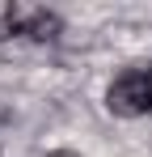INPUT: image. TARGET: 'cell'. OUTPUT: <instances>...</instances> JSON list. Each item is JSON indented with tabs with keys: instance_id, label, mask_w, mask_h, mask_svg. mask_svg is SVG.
Segmentation results:
<instances>
[{
	"instance_id": "cell-1",
	"label": "cell",
	"mask_w": 152,
	"mask_h": 157,
	"mask_svg": "<svg viewBox=\"0 0 152 157\" xmlns=\"http://www.w3.org/2000/svg\"><path fill=\"white\" fill-rule=\"evenodd\" d=\"M106 106L118 119L152 115V64H131L127 72H118L106 89Z\"/></svg>"
},
{
	"instance_id": "cell-2",
	"label": "cell",
	"mask_w": 152,
	"mask_h": 157,
	"mask_svg": "<svg viewBox=\"0 0 152 157\" xmlns=\"http://www.w3.org/2000/svg\"><path fill=\"white\" fill-rule=\"evenodd\" d=\"M59 13L51 9H38V4H17V0H0V38H38V43H51L59 38Z\"/></svg>"
},
{
	"instance_id": "cell-3",
	"label": "cell",
	"mask_w": 152,
	"mask_h": 157,
	"mask_svg": "<svg viewBox=\"0 0 152 157\" xmlns=\"http://www.w3.org/2000/svg\"><path fill=\"white\" fill-rule=\"evenodd\" d=\"M47 157H80V153H72V149H55V153H47Z\"/></svg>"
}]
</instances>
